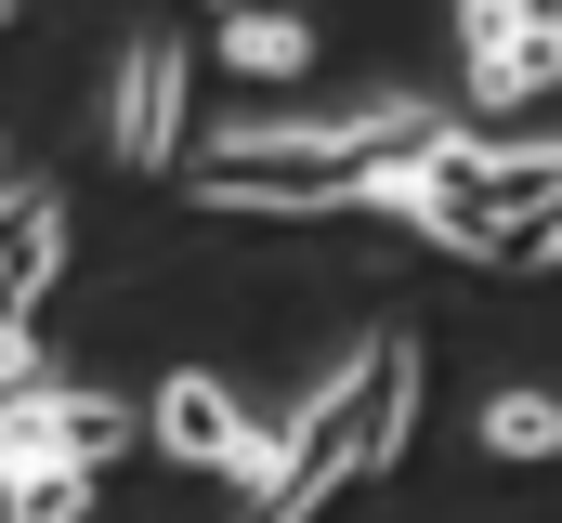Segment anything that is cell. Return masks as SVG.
<instances>
[{
    "label": "cell",
    "mask_w": 562,
    "mask_h": 523,
    "mask_svg": "<svg viewBox=\"0 0 562 523\" xmlns=\"http://www.w3.org/2000/svg\"><path fill=\"white\" fill-rule=\"evenodd\" d=\"M223 66H236L249 92H262V79H301V66H314V26H301V13H262V0H249V13H223Z\"/></svg>",
    "instance_id": "cell-9"
},
{
    "label": "cell",
    "mask_w": 562,
    "mask_h": 523,
    "mask_svg": "<svg viewBox=\"0 0 562 523\" xmlns=\"http://www.w3.org/2000/svg\"><path fill=\"white\" fill-rule=\"evenodd\" d=\"M484 445H497V458H562V405L550 392H497V405H484Z\"/></svg>",
    "instance_id": "cell-11"
},
{
    "label": "cell",
    "mask_w": 562,
    "mask_h": 523,
    "mask_svg": "<svg viewBox=\"0 0 562 523\" xmlns=\"http://www.w3.org/2000/svg\"><path fill=\"white\" fill-rule=\"evenodd\" d=\"M262 445H276V432H262V419H249L236 392L210 380V367H170V380H157V458L249 485V471H262Z\"/></svg>",
    "instance_id": "cell-6"
},
{
    "label": "cell",
    "mask_w": 562,
    "mask_h": 523,
    "mask_svg": "<svg viewBox=\"0 0 562 523\" xmlns=\"http://www.w3.org/2000/svg\"><path fill=\"white\" fill-rule=\"evenodd\" d=\"M445 144H471V119L445 105H353V119H249L196 157V197L210 210H262V223H340V210H380L393 170H419Z\"/></svg>",
    "instance_id": "cell-1"
},
{
    "label": "cell",
    "mask_w": 562,
    "mask_h": 523,
    "mask_svg": "<svg viewBox=\"0 0 562 523\" xmlns=\"http://www.w3.org/2000/svg\"><path fill=\"white\" fill-rule=\"evenodd\" d=\"M157 419H132L119 392H79V380H26L0 392V458H79V471H105V458H132Z\"/></svg>",
    "instance_id": "cell-4"
},
{
    "label": "cell",
    "mask_w": 562,
    "mask_h": 523,
    "mask_svg": "<svg viewBox=\"0 0 562 523\" xmlns=\"http://www.w3.org/2000/svg\"><path fill=\"white\" fill-rule=\"evenodd\" d=\"M210 13H249V0H210Z\"/></svg>",
    "instance_id": "cell-13"
},
{
    "label": "cell",
    "mask_w": 562,
    "mask_h": 523,
    "mask_svg": "<svg viewBox=\"0 0 562 523\" xmlns=\"http://www.w3.org/2000/svg\"><path fill=\"white\" fill-rule=\"evenodd\" d=\"M406 432H419V341L380 327V341L262 445V471H249L236 498H249V523H314L340 485H380V471L406 458Z\"/></svg>",
    "instance_id": "cell-2"
},
{
    "label": "cell",
    "mask_w": 562,
    "mask_h": 523,
    "mask_svg": "<svg viewBox=\"0 0 562 523\" xmlns=\"http://www.w3.org/2000/svg\"><path fill=\"white\" fill-rule=\"evenodd\" d=\"M53 275H66V197H0V341H26V314L53 301Z\"/></svg>",
    "instance_id": "cell-8"
},
{
    "label": "cell",
    "mask_w": 562,
    "mask_h": 523,
    "mask_svg": "<svg viewBox=\"0 0 562 523\" xmlns=\"http://www.w3.org/2000/svg\"><path fill=\"white\" fill-rule=\"evenodd\" d=\"M393 223H419L431 249H471V262H537V223L562 210V144H445L419 170L380 183Z\"/></svg>",
    "instance_id": "cell-3"
},
{
    "label": "cell",
    "mask_w": 562,
    "mask_h": 523,
    "mask_svg": "<svg viewBox=\"0 0 562 523\" xmlns=\"http://www.w3.org/2000/svg\"><path fill=\"white\" fill-rule=\"evenodd\" d=\"M0 523H92L79 458H0Z\"/></svg>",
    "instance_id": "cell-10"
},
{
    "label": "cell",
    "mask_w": 562,
    "mask_h": 523,
    "mask_svg": "<svg viewBox=\"0 0 562 523\" xmlns=\"http://www.w3.org/2000/svg\"><path fill=\"white\" fill-rule=\"evenodd\" d=\"M13 380H26V341H0V392H13Z\"/></svg>",
    "instance_id": "cell-12"
},
{
    "label": "cell",
    "mask_w": 562,
    "mask_h": 523,
    "mask_svg": "<svg viewBox=\"0 0 562 523\" xmlns=\"http://www.w3.org/2000/svg\"><path fill=\"white\" fill-rule=\"evenodd\" d=\"M0 26H13V0H0Z\"/></svg>",
    "instance_id": "cell-14"
},
{
    "label": "cell",
    "mask_w": 562,
    "mask_h": 523,
    "mask_svg": "<svg viewBox=\"0 0 562 523\" xmlns=\"http://www.w3.org/2000/svg\"><path fill=\"white\" fill-rule=\"evenodd\" d=\"M471 105H537L562 79V0H458Z\"/></svg>",
    "instance_id": "cell-5"
},
{
    "label": "cell",
    "mask_w": 562,
    "mask_h": 523,
    "mask_svg": "<svg viewBox=\"0 0 562 523\" xmlns=\"http://www.w3.org/2000/svg\"><path fill=\"white\" fill-rule=\"evenodd\" d=\"M0 197H13V170H0Z\"/></svg>",
    "instance_id": "cell-15"
},
{
    "label": "cell",
    "mask_w": 562,
    "mask_h": 523,
    "mask_svg": "<svg viewBox=\"0 0 562 523\" xmlns=\"http://www.w3.org/2000/svg\"><path fill=\"white\" fill-rule=\"evenodd\" d=\"M105 144H119V170H170V157H183V40H170V26H157V40H132Z\"/></svg>",
    "instance_id": "cell-7"
}]
</instances>
